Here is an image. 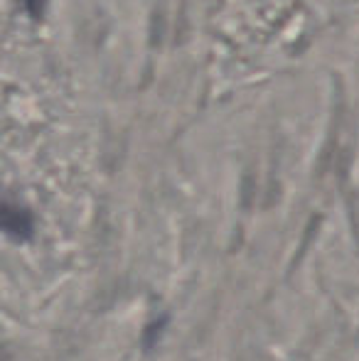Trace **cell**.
I'll return each instance as SVG.
<instances>
[{
    "mask_svg": "<svg viewBox=\"0 0 359 361\" xmlns=\"http://www.w3.org/2000/svg\"><path fill=\"white\" fill-rule=\"evenodd\" d=\"M3 231L8 238H13L15 243H25L32 238L35 233V221L25 207L5 202L3 204Z\"/></svg>",
    "mask_w": 359,
    "mask_h": 361,
    "instance_id": "obj_1",
    "label": "cell"
}]
</instances>
